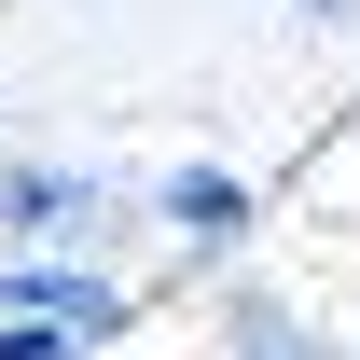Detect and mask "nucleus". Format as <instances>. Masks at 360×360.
<instances>
[{
  "instance_id": "nucleus-4",
  "label": "nucleus",
  "mask_w": 360,
  "mask_h": 360,
  "mask_svg": "<svg viewBox=\"0 0 360 360\" xmlns=\"http://www.w3.org/2000/svg\"><path fill=\"white\" fill-rule=\"evenodd\" d=\"M222 360H347V347H333V333H319L291 291L236 277V291H222Z\"/></svg>"
},
{
  "instance_id": "nucleus-3",
  "label": "nucleus",
  "mask_w": 360,
  "mask_h": 360,
  "mask_svg": "<svg viewBox=\"0 0 360 360\" xmlns=\"http://www.w3.org/2000/svg\"><path fill=\"white\" fill-rule=\"evenodd\" d=\"M153 222H167L180 250H194V264H222V250H250L264 194H250L236 167H167V180H153Z\"/></svg>"
},
{
  "instance_id": "nucleus-2",
  "label": "nucleus",
  "mask_w": 360,
  "mask_h": 360,
  "mask_svg": "<svg viewBox=\"0 0 360 360\" xmlns=\"http://www.w3.org/2000/svg\"><path fill=\"white\" fill-rule=\"evenodd\" d=\"M97 222H111L97 167H0V236L14 250H97Z\"/></svg>"
},
{
  "instance_id": "nucleus-6",
  "label": "nucleus",
  "mask_w": 360,
  "mask_h": 360,
  "mask_svg": "<svg viewBox=\"0 0 360 360\" xmlns=\"http://www.w3.org/2000/svg\"><path fill=\"white\" fill-rule=\"evenodd\" d=\"M291 14H305V28H347V14H360V0H291Z\"/></svg>"
},
{
  "instance_id": "nucleus-5",
  "label": "nucleus",
  "mask_w": 360,
  "mask_h": 360,
  "mask_svg": "<svg viewBox=\"0 0 360 360\" xmlns=\"http://www.w3.org/2000/svg\"><path fill=\"white\" fill-rule=\"evenodd\" d=\"M0 360H97L70 319H0Z\"/></svg>"
},
{
  "instance_id": "nucleus-1",
  "label": "nucleus",
  "mask_w": 360,
  "mask_h": 360,
  "mask_svg": "<svg viewBox=\"0 0 360 360\" xmlns=\"http://www.w3.org/2000/svg\"><path fill=\"white\" fill-rule=\"evenodd\" d=\"M0 319H70L84 347L125 333V277L97 264V250H14L0 264Z\"/></svg>"
}]
</instances>
